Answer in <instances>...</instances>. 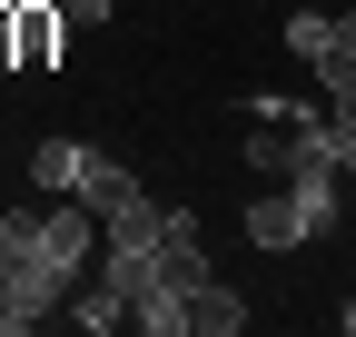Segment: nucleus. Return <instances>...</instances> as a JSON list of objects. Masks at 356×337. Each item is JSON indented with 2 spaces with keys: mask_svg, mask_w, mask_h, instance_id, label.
<instances>
[{
  "mask_svg": "<svg viewBox=\"0 0 356 337\" xmlns=\"http://www.w3.org/2000/svg\"><path fill=\"white\" fill-rule=\"evenodd\" d=\"M70 288H79V268L60 258L50 208H0V337L40 327V318L70 298Z\"/></svg>",
  "mask_w": 356,
  "mask_h": 337,
  "instance_id": "nucleus-1",
  "label": "nucleus"
},
{
  "mask_svg": "<svg viewBox=\"0 0 356 337\" xmlns=\"http://www.w3.org/2000/svg\"><path fill=\"white\" fill-rule=\"evenodd\" d=\"M337 179H346V168H317V179H277V189H267V198H248V238L257 248H277V258H287V248H307V238H327L337 228Z\"/></svg>",
  "mask_w": 356,
  "mask_h": 337,
  "instance_id": "nucleus-2",
  "label": "nucleus"
},
{
  "mask_svg": "<svg viewBox=\"0 0 356 337\" xmlns=\"http://www.w3.org/2000/svg\"><path fill=\"white\" fill-rule=\"evenodd\" d=\"M287 50L327 79V100L356 90V20H337L327 0H297V10H287Z\"/></svg>",
  "mask_w": 356,
  "mask_h": 337,
  "instance_id": "nucleus-3",
  "label": "nucleus"
},
{
  "mask_svg": "<svg viewBox=\"0 0 356 337\" xmlns=\"http://www.w3.org/2000/svg\"><path fill=\"white\" fill-rule=\"evenodd\" d=\"M10 30H20V70H60V50H70V0H10Z\"/></svg>",
  "mask_w": 356,
  "mask_h": 337,
  "instance_id": "nucleus-4",
  "label": "nucleus"
},
{
  "mask_svg": "<svg viewBox=\"0 0 356 337\" xmlns=\"http://www.w3.org/2000/svg\"><path fill=\"white\" fill-rule=\"evenodd\" d=\"M70 198H89V208L109 219V208H129V198H139V179H129L109 149H79V189H70Z\"/></svg>",
  "mask_w": 356,
  "mask_h": 337,
  "instance_id": "nucleus-5",
  "label": "nucleus"
},
{
  "mask_svg": "<svg viewBox=\"0 0 356 337\" xmlns=\"http://www.w3.org/2000/svg\"><path fill=\"white\" fill-rule=\"evenodd\" d=\"M238 327H248V308H238L218 278H208V288H188V337H238Z\"/></svg>",
  "mask_w": 356,
  "mask_h": 337,
  "instance_id": "nucleus-6",
  "label": "nucleus"
},
{
  "mask_svg": "<svg viewBox=\"0 0 356 337\" xmlns=\"http://www.w3.org/2000/svg\"><path fill=\"white\" fill-rule=\"evenodd\" d=\"M30 179L50 189V198H70V189H79V139H40V149H30Z\"/></svg>",
  "mask_w": 356,
  "mask_h": 337,
  "instance_id": "nucleus-7",
  "label": "nucleus"
},
{
  "mask_svg": "<svg viewBox=\"0 0 356 337\" xmlns=\"http://www.w3.org/2000/svg\"><path fill=\"white\" fill-rule=\"evenodd\" d=\"M327 130H337V168L356 179V90H337V109H327Z\"/></svg>",
  "mask_w": 356,
  "mask_h": 337,
  "instance_id": "nucleus-8",
  "label": "nucleus"
},
{
  "mask_svg": "<svg viewBox=\"0 0 356 337\" xmlns=\"http://www.w3.org/2000/svg\"><path fill=\"white\" fill-rule=\"evenodd\" d=\"M70 20H79V30H99V20H109V0H70Z\"/></svg>",
  "mask_w": 356,
  "mask_h": 337,
  "instance_id": "nucleus-9",
  "label": "nucleus"
},
{
  "mask_svg": "<svg viewBox=\"0 0 356 337\" xmlns=\"http://www.w3.org/2000/svg\"><path fill=\"white\" fill-rule=\"evenodd\" d=\"M346 327H356V298H346Z\"/></svg>",
  "mask_w": 356,
  "mask_h": 337,
  "instance_id": "nucleus-10",
  "label": "nucleus"
}]
</instances>
